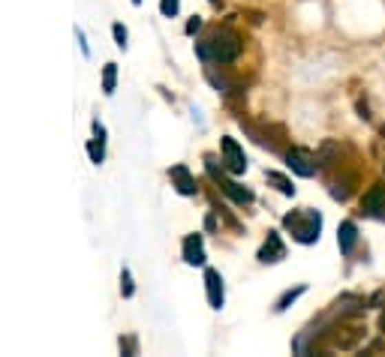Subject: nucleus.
Instances as JSON below:
<instances>
[{"label":"nucleus","instance_id":"obj_1","mask_svg":"<svg viewBox=\"0 0 385 357\" xmlns=\"http://www.w3.org/2000/svg\"><path fill=\"white\" fill-rule=\"evenodd\" d=\"M196 54L202 61H214V63H232L241 54V39L235 33H214L211 39L196 45Z\"/></svg>","mask_w":385,"mask_h":357},{"label":"nucleus","instance_id":"obj_2","mask_svg":"<svg viewBox=\"0 0 385 357\" xmlns=\"http://www.w3.org/2000/svg\"><path fill=\"white\" fill-rule=\"evenodd\" d=\"M283 226L292 231L298 244H316L319 231H322V217L316 210H301V213H289L283 219Z\"/></svg>","mask_w":385,"mask_h":357},{"label":"nucleus","instance_id":"obj_3","mask_svg":"<svg viewBox=\"0 0 385 357\" xmlns=\"http://www.w3.org/2000/svg\"><path fill=\"white\" fill-rule=\"evenodd\" d=\"M286 162H289V169L295 174H301V177H313L316 169H319L316 156H310L307 151H301V147H292V151L286 153Z\"/></svg>","mask_w":385,"mask_h":357},{"label":"nucleus","instance_id":"obj_4","mask_svg":"<svg viewBox=\"0 0 385 357\" xmlns=\"http://www.w3.org/2000/svg\"><path fill=\"white\" fill-rule=\"evenodd\" d=\"M223 162H226V169L232 171V174H244L247 171V156H244V151L238 147V141L235 138H223Z\"/></svg>","mask_w":385,"mask_h":357},{"label":"nucleus","instance_id":"obj_5","mask_svg":"<svg viewBox=\"0 0 385 357\" xmlns=\"http://www.w3.org/2000/svg\"><path fill=\"white\" fill-rule=\"evenodd\" d=\"M205 292H208L211 310H220V306H223V279H220L217 270H205Z\"/></svg>","mask_w":385,"mask_h":357},{"label":"nucleus","instance_id":"obj_6","mask_svg":"<svg viewBox=\"0 0 385 357\" xmlns=\"http://www.w3.org/2000/svg\"><path fill=\"white\" fill-rule=\"evenodd\" d=\"M286 255V246H283V240L277 231H268V240H265V246H262V252H259V261H265V264H274V261H280Z\"/></svg>","mask_w":385,"mask_h":357},{"label":"nucleus","instance_id":"obj_7","mask_svg":"<svg viewBox=\"0 0 385 357\" xmlns=\"http://www.w3.org/2000/svg\"><path fill=\"white\" fill-rule=\"evenodd\" d=\"M169 174H171V186H175L181 195H196V180H193V174H190L187 165H175Z\"/></svg>","mask_w":385,"mask_h":357},{"label":"nucleus","instance_id":"obj_8","mask_svg":"<svg viewBox=\"0 0 385 357\" xmlns=\"http://www.w3.org/2000/svg\"><path fill=\"white\" fill-rule=\"evenodd\" d=\"M385 207V186L382 184H376V186H371L364 193V198H362V210L367 213V217H376Z\"/></svg>","mask_w":385,"mask_h":357},{"label":"nucleus","instance_id":"obj_9","mask_svg":"<svg viewBox=\"0 0 385 357\" xmlns=\"http://www.w3.org/2000/svg\"><path fill=\"white\" fill-rule=\"evenodd\" d=\"M184 261L187 264H205V246H202V237L199 235H187L184 237Z\"/></svg>","mask_w":385,"mask_h":357},{"label":"nucleus","instance_id":"obj_10","mask_svg":"<svg viewBox=\"0 0 385 357\" xmlns=\"http://www.w3.org/2000/svg\"><path fill=\"white\" fill-rule=\"evenodd\" d=\"M355 240H358V228H355V222H340V228H337V246H340V252L343 255H349L352 252V246H355Z\"/></svg>","mask_w":385,"mask_h":357},{"label":"nucleus","instance_id":"obj_11","mask_svg":"<svg viewBox=\"0 0 385 357\" xmlns=\"http://www.w3.org/2000/svg\"><path fill=\"white\" fill-rule=\"evenodd\" d=\"M220 186H223V193L232 198V202H238V204H250V202H253V193H250V189L232 184V180H223V177H220Z\"/></svg>","mask_w":385,"mask_h":357},{"label":"nucleus","instance_id":"obj_12","mask_svg":"<svg viewBox=\"0 0 385 357\" xmlns=\"http://www.w3.org/2000/svg\"><path fill=\"white\" fill-rule=\"evenodd\" d=\"M265 177H268V184H271V186H277V193H283V195H289V198L295 195V186H292V184H289V180H286V177H283V174H280V171H268V174H265Z\"/></svg>","mask_w":385,"mask_h":357},{"label":"nucleus","instance_id":"obj_13","mask_svg":"<svg viewBox=\"0 0 385 357\" xmlns=\"http://www.w3.org/2000/svg\"><path fill=\"white\" fill-rule=\"evenodd\" d=\"M114 78H118V63H105V69H103V94L105 96L114 94Z\"/></svg>","mask_w":385,"mask_h":357},{"label":"nucleus","instance_id":"obj_14","mask_svg":"<svg viewBox=\"0 0 385 357\" xmlns=\"http://www.w3.org/2000/svg\"><path fill=\"white\" fill-rule=\"evenodd\" d=\"M301 294H304V285H298V288H292V292H286V294L280 297V301H277V306H274V310H277V312H283L286 306H289L292 301H298Z\"/></svg>","mask_w":385,"mask_h":357},{"label":"nucleus","instance_id":"obj_15","mask_svg":"<svg viewBox=\"0 0 385 357\" xmlns=\"http://www.w3.org/2000/svg\"><path fill=\"white\" fill-rule=\"evenodd\" d=\"M87 153H91V162L100 165L103 156H105V147H103V138H94L91 144H87Z\"/></svg>","mask_w":385,"mask_h":357},{"label":"nucleus","instance_id":"obj_16","mask_svg":"<svg viewBox=\"0 0 385 357\" xmlns=\"http://www.w3.org/2000/svg\"><path fill=\"white\" fill-rule=\"evenodd\" d=\"M178 10H181V0H160V12L166 15V19H175Z\"/></svg>","mask_w":385,"mask_h":357},{"label":"nucleus","instance_id":"obj_17","mask_svg":"<svg viewBox=\"0 0 385 357\" xmlns=\"http://www.w3.org/2000/svg\"><path fill=\"white\" fill-rule=\"evenodd\" d=\"M121 294H124V297H133V277H129V270L121 273Z\"/></svg>","mask_w":385,"mask_h":357},{"label":"nucleus","instance_id":"obj_18","mask_svg":"<svg viewBox=\"0 0 385 357\" xmlns=\"http://www.w3.org/2000/svg\"><path fill=\"white\" fill-rule=\"evenodd\" d=\"M112 33H114V43H118L121 48H127V28L124 24H114Z\"/></svg>","mask_w":385,"mask_h":357},{"label":"nucleus","instance_id":"obj_19","mask_svg":"<svg viewBox=\"0 0 385 357\" xmlns=\"http://www.w3.org/2000/svg\"><path fill=\"white\" fill-rule=\"evenodd\" d=\"M199 28H202V21H199V19H193L190 24H187V33H196V30H199Z\"/></svg>","mask_w":385,"mask_h":357},{"label":"nucleus","instance_id":"obj_20","mask_svg":"<svg viewBox=\"0 0 385 357\" xmlns=\"http://www.w3.org/2000/svg\"><path fill=\"white\" fill-rule=\"evenodd\" d=\"M133 3H142V0H133Z\"/></svg>","mask_w":385,"mask_h":357}]
</instances>
